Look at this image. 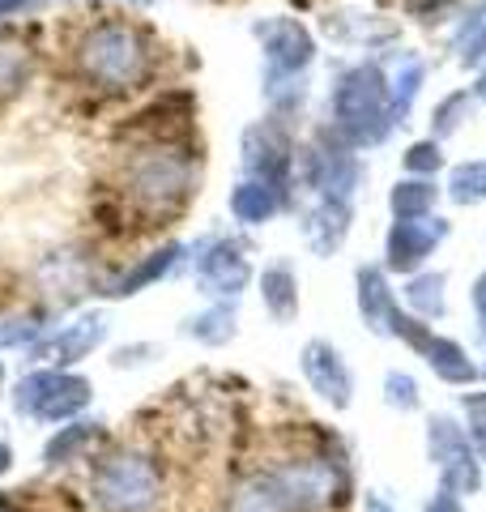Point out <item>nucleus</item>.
<instances>
[{"label":"nucleus","instance_id":"obj_12","mask_svg":"<svg viewBox=\"0 0 486 512\" xmlns=\"http://www.w3.org/2000/svg\"><path fill=\"white\" fill-rule=\"evenodd\" d=\"M359 312H363L371 333H393L397 299H393V291H388L380 269H359Z\"/></svg>","mask_w":486,"mask_h":512},{"label":"nucleus","instance_id":"obj_2","mask_svg":"<svg viewBox=\"0 0 486 512\" xmlns=\"http://www.w3.org/2000/svg\"><path fill=\"white\" fill-rule=\"evenodd\" d=\"M81 69H86L99 86L124 90V86L141 82L145 69H150V47H145V39L128 26H99L86 43H81Z\"/></svg>","mask_w":486,"mask_h":512},{"label":"nucleus","instance_id":"obj_9","mask_svg":"<svg viewBox=\"0 0 486 512\" xmlns=\"http://www.w3.org/2000/svg\"><path fill=\"white\" fill-rule=\"evenodd\" d=\"M261 43H265V52H269V64L273 69H282V73H299L307 60H312V35L299 26V22H290V18H273L261 26Z\"/></svg>","mask_w":486,"mask_h":512},{"label":"nucleus","instance_id":"obj_8","mask_svg":"<svg viewBox=\"0 0 486 512\" xmlns=\"http://www.w3.org/2000/svg\"><path fill=\"white\" fill-rule=\"evenodd\" d=\"M243 163H248V171L261 184L278 188L290 175V141L273 124H256V128H248V137H243Z\"/></svg>","mask_w":486,"mask_h":512},{"label":"nucleus","instance_id":"obj_10","mask_svg":"<svg viewBox=\"0 0 486 512\" xmlns=\"http://www.w3.org/2000/svg\"><path fill=\"white\" fill-rule=\"evenodd\" d=\"M312 184L324 192V197L346 201L350 188L359 184V163H354V154H346L342 146H329V141H320L316 154H312Z\"/></svg>","mask_w":486,"mask_h":512},{"label":"nucleus","instance_id":"obj_11","mask_svg":"<svg viewBox=\"0 0 486 512\" xmlns=\"http://www.w3.org/2000/svg\"><path fill=\"white\" fill-rule=\"evenodd\" d=\"M248 282V261L239 256L235 244H218L214 252L201 261V286L209 295H235Z\"/></svg>","mask_w":486,"mask_h":512},{"label":"nucleus","instance_id":"obj_16","mask_svg":"<svg viewBox=\"0 0 486 512\" xmlns=\"http://www.w3.org/2000/svg\"><path fill=\"white\" fill-rule=\"evenodd\" d=\"M405 299H410V308L418 316H444V274H418L410 286H405Z\"/></svg>","mask_w":486,"mask_h":512},{"label":"nucleus","instance_id":"obj_6","mask_svg":"<svg viewBox=\"0 0 486 512\" xmlns=\"http://www.w3.org/2000/svg\"><path fill=\"white\" fill-rule=\"evenodd\" d=\"M303 376L307 384L329 402L333 410H346L350 406V393H354V376L342 359V350H333L329 342H307L303 346Z\"/></svg>","mask_w":486,"mask_h":512},{"label":"nucleus","instance_id":"obj_29","mask_svg":"<svg viewBox=\"0 0 486 512\" xmlns=\"http://www.w3.org/2000/svg\"><path fill=\"white\" fill-rule=\"evenodd\" d=\"M367 512H393V508H388L384 500H376V495H367Z\"/></svg>","mask_w":486,"mask_h":512},{"label":"nucleus","instance_id":"obj_23","mask_svg":"<svg viewBox=\"0 0 486 512\" xmlns=\"http://www.w3.org/2000/svg\"><path fill=\"white\" fill-rule=\"evenodd\" d=\"M192 333H197L201 342H226L235 333V325H231V312H209V316H201V320H192Z\"/></svg>","mask_w":486,"mask_h":512},{"label":"nucleus","instance_id":"obj_32","mask_svg":"<svg viewBox=\"0 0 486 512\" xmlns=\"http://www.w3.org/2000/svg\"><path fill=\"white\" fill-rule=\"evenodd\" d=\"M478 99H486V73L478 77Z\"/></svg>","mask_w":486,"mask_h":512},{"label":"nucleus","instance_id":"obj_30","mask_svg":"<svg viewBox=\"0 0 486 512\" xmlns=\"http://www.w3.org/2000/svg\"><path fill=\"white\" fill-rule=\"evenodd\" d=\"M414 9H440V5H448V0H410Z\"/></svg>","mask_w":486,"mask_h":512},{"label":"nucleus","instance_id":"obj_3","mask_svg":"<svg viewBox=\"0 0 486 512\" xmlns=\"http://www.w3.org/2000/svg\"><path fill=\"white\" fill-rule=\"evenodd\" d=\"M427 453H431V466L440 470L444 487H452L457 495L482 491V461H478L474 448H469V436L457 419L431 414L427 419Z\"/></svg>","mask_w":486,"mask_h":512},{"label":"nucleus","instance_id":"obj_27","mask_svg":"<svg viewBox=\"0 0 486 512\" xmlns=\"http://www.w3.org/2000/svg\"><path fill=\"white\" fill-rule=\"evenodd\" d=\"M474 316H478V333L486 338V274H478L474 282Z\"/></svg>","mask_w":486,"mask_h":512},{"label":"nucleus","instance_id":"obj_21","mask_svg":"<svg viewBox=\"0 0 486 512\" xmlns=\"http://www.w3.org/2000/svg\"><path fill=\"white\" fill-rule=\"evenodd\" d=\"M418 82H423V64L410 60L405 64V73L397 77V90H393V99H388V116H405L414 103V94H418Z\"/></svg>","mask_w":486,"mask_h":512},{"label":"nucleus","instance_id":"obj_24","mask_svg":"<svg viewBox=\"0 0 486 512\" xmlns=\"http://www.w3.org/2000/svg\"><path fill=\"white\" fill-rule=\"evenodd\" d=\"M444 163V154L435 141H418V146H410V154H405V167L410 171H435Z\"/></svg>","mask_w":486,"mask_h":512},{"label":"nucleus","instance_id":"obj_28","mask_svg":"<svg viewBox=\"0 0 486 512\" xmlns=\"http://www.w3.org/2000/svg\"><path fill=\"white\" fill-rule=\"evenodd\" d=\"M26 5H35V0H0V18H9V13H18Z\"/></svg>","mask_w":486,"mask_h":512},{"label":"nucleus","instance_id":"obj_7","mask_svg":"<svg viewBox=\"0 0 486 512\" xmlns=\"http://www.w3.org/2000/svg\"><path fill=\"white\" fill-rule=\"evenodd\" d=\"M448 235V222L440 218H397V227L388 231V265L410 274L431 256V248Z\"/></svg>","mask_w":486,"mask_h":512},{"label":"nucleus","instance_id":"obj_31","mask_svg":"<svg viewBox=\"0 0 486 512\" xmlns=\"http://www.w3.org/2000/svg\"><path fill=\"white\" fill-rule=\"evenodd\" d=\"M478 56H486V35L474 43V52H469V60H478Z\"/></svg>","mask_w":486,"mask_h":512},{"label":"nucleus","instance_id":"obj_14","mask_svg":"<svg viewBox=\"0 0 486 512\" xmlns=\"http://www.w3.org/2000/svg\"><path fill=\"white\" fill-rule=\"evenodd\" d=\"M261 291H265V308L278 316V320H290L299 312V291H295V274L286 265H273L265 269L261 278Z\"/></svg>","mask_w":486,"mask_h":512},{"label":"nucleus","instance_id":"obj_17","mask_svg":"<svg viewBox=\"0 0 486 512\" xmlns=\"http://www.w3.org/2000/svg\"><path fill=\"white\" fill-rule=\"evenodd\" d=\"M431 205H435V188L423 180H405L393 188V214L397 218H427Z\"/></svg>","mask_w":486,"mask_h":512},{"label":"nucleus","instance_id":"obj_4","mask_svg":"<svg viewBox=\"0 0 486 512\" xmlns=\"http://www.w3.org/2000/svg\"><path fill=\"white\" fill-rule=\"evenodd\" d=\"M393 338H405V342H410L418 355L427 359V367H431V372L440 376V380H448V384H474L478 367L469 363L465 346H461V342H452V338H440V333H431L423 320L401 316V308H397V316H393Z\"/></svg>","mask_w":486,"mask_h":512},{"label":"nucleus","instance_id":"obj_15","mask_svg":"<svg viewBox=\"0 0 486 512\" xmlns=\"http://www.w3.org/2000/svg\"><path fill=\"white\" fill-rule=\"evenodd\" d=\"M231 210H235L239 222H265L273 210H278V188H269L261 180L239 184L235 197H231Z\"/></svg>","mask_w":486,"mask_h":512},{"label":"nucleus","instance_id":"obj_5","mask_svg":"<svg viewBox=\"0 0 486 512\" xmlns=\"http://www.w3.org/2000/svg\"><path fill=\"white\" fill-rule=\"evenodd\" d=\"M133 192L141 197L145 210H180L188 197V167L180 154L154 150L133 167Z\"/></svg>","mask_w":486,"mask_h":512},{"label":"nucleus","instance_id":"obj_18","mask_svg":"<svg viewBox=\"0 0 486 512\" xmlns=\"http://www.w3.org/2000/svg\"><path fill=\"white\" fill-rule=\"evenodd\" d=\"M448 192H452V201H482L486 197V163H465L452 171V180H448Z\"/></svg>","mask_w":486,"mask_h":512},{"label":"nucleus","instance_id":"obj_13","mask_svg":"<svg viewBox=\"0 0 486 512\" xmlns=\"http://www.w3.org/2000/svg\"><path fill=\"white\" fill-rule=\"evenodd\" d=\"M346 231H350V210H346V201L324 197V201H320V210L307 218V239H312V248H316V252L342 248Z\"/></svg>","mask_w":486,"mask_h":512},{"label":"nucleus","instance_id":"obj_26","mask_svg":"<svg viewBox=\"0 0 486 512\" xmlns=\"http://www.w3.org/2000/svg\"><path fill=\"white\" fill-rule=\"evenodd\" d=\"M427 512H465V508H461V495L440 483V491L427 500Z\"/></svg>","mask_w":486,"mask_h":512},{"label":"nucleus","instance_id":"obj_25","mask_svg":"<svg viewBox=\"0 0 486 512\" xmlns=\"http://www.w3.org/2000/svg\"><path fill=\"white\" fill-rule=\"evenodd\" d=\"M465 419H469V431L486 444V393H465Z\"/></svg>","mask_w":486,"mask_h":512},{"label":"nucleus","instance_id":"obj_20","mask_svg":"<svg viewBox=\"0 0 486 512\" xmlns=\"http://www.w3.org/2000/svg\"><path fill=\"white\" fill-rule=\"evenodd\" d=\"M384 397H388V406L393 410H418V402H423L410 372H388L384 376Z\"/></svg>","mask_w":486,"mask_h":512},{"label":"nucleus","instance_id":"obj_22","mask_svg":"<svg viewBox=\"0 0 486 512\" xmlns=\"http://www.w3.org/2000/svg\"><path fill=\"white\" fill-rule=\"evenodd\" d=\"M465 111H469V94H448V99H444L440 107H435V133H440V137L457 133Z\"/></svg>","mask_w":486,"mask_h":512},{"label":"nucleus","instance_id":"obj_19","mask_svg":"<svg viewBox=\"0 0 486 512\" xmlns=\"http://www.w3.org/2000/svg\"><path fill=\"white\" fill-rule=\"evenodd\" d=\"M175 256H180V248H162V252H154L150 256V261H141L137 269H133V274H128L124 282H120V291L116 295H133L137 291V286H145V282H154L158 274H167V269H171V261H175Z\"/></svg>","mask_w":486,"mask_h":512},{"label":"nucleus","instance_id":"obj_1","mask_svg":"<svg viewBox=\"0 0 486 512\" xmlns=\"http://www.w3.org/2000/svg\"><path fill=\"white\" fill-rule=\"evenodd\" d=\"M333 107H337V128L350 141H359V146L363 141H380L388 128V86L376 64L350 69L333 94Z\"/></svg>","mask_w":486,"mask_h":512}]
</instances>
